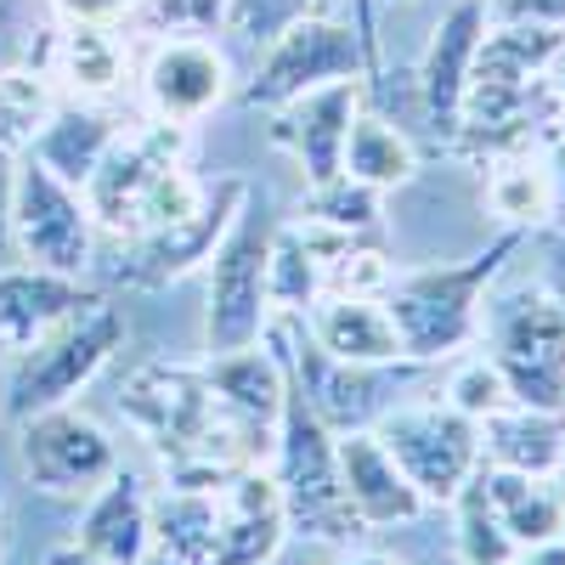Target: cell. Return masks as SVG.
Listing matches in <instances>:
<instances>
[{"label":"cell","mask_w":565,"mask_h":565,"mask_svg":"<svg viewBox=\"0 0 565 565\" xmlns=\"http://www.w3.org/2000/svg\"><path fill=\"white\" fill-rule=\"evenodd\" d=\"M266 266H271V221L255 204H244L210 255V306H204V351L210 356L260 345L266 322H271Z\"/></svg>","instance_id":"obj_5"},{"label":"cell","mask_w":565,"mask_h":565,"mask_svg":"<svg viewBox=\"0 0 565 565\" xmlns=\"http://www.w3.org/2000/svg\"><path fill=\"white\" fill-rule=\"evenodd\" d=\"M526 565H565V543H559V537H548V543H537V548L526 554Z\"/></svg>","instance_id":"obj_42"},{"label":"cell","mask_w":565,"mask_h":565,"mask_svg":"<svg viewBox=\"0 0 565 565\" xmlns=\"http://www.w3.org/2000/svg\"><path fill=\"white\" fill-rule=\"evenodd\" d=\"M306 215L311 221H328V226H340V232H373L380 226V193H373L367 181H351L345 170L334 175V181H322V186H311V204H306Z\"/></svg>","instance_id":"obj_30"},{"label":"cell","mask_w":565,"mask_h":565,"mask_svg":"<svg viewBox=\"0 0 565 565\" xmlns=\"http://www.w3.org/2000/svg\"><path fill=\"white\" fill-rule=\"evenodd\" d=\"M63 23H119L130 12H141L148 0H52Z\"/></svg>","instance_id":"obj_35"},{"label":"cell","mask_w":565,"mask_h":565,"mask_svg":"<svg viewBox=\"0 0 565 565\" xmlns=\"http://www.w3.org/2000/svg\"><path fill=\"white\" fill-rule=\"evenodd\" d=\"M175 164H186V125L153 119V125H141L136 136H119L79 193H85L90 215H97V226L125 232L130 238V232L141 226V204H148V193L159 186V175L175 170Z\"/></svg>","instance_id":"obj_11"},{"label":"cell","mask_w":565,"mask_h":565,"mask_svg":"<svg viewBox=\"0 0 565 565\" xmlns=\"http://www.w3.org/2000/svg\"><path fill=\"white\" fill-rule=\"evenodd\" d=\"M543 85L554 90V103L565 108V40L554 45V57H548V68H543Z\"/></svg>","instance_id":"obj_39"},{"label":"cell","mask_w":565,"mask_h":565,"mask_svg":"<svg viewBox=\"0 0 565 565\" xmlns=\"http://www.w3.org/2000/svg\"><path fill=\"white\" fill-rule=\"evenodd\" d=\"M306 334L340 362H362V367L402 362V340L385 300H367V295H322L306 311Z\"/></svg>","instance_id":"obj_19"},{"label":"cell","mask_w":565,"mask_h":565,"mask_svg":"<svg viewBox=\"0 0 565 565\" xmlns=\"http://www.w3.org/2000/svg\"><path fill=\"white\" fill-rule=\"evenodd\" d=\"M356 114H362V79L322 85V90H306V97H295L289 108L271 114V141L300 164L306 186H322L340 175L345 136H351Z\"/></svg>","instance_id":"obj_14"},{"label":"cell","mask_w":565,"mask_h":565,"mask_svg":"<svg viewBox=\"0 0 565 565\" xmlns=\"http://www.w3.org/2000/svg\"><path fill=\"white\" fill-rule=\"evenodd\" d=\"M334 447H340V487H345V503L356 509L362 526H402V521H418V514H424L418 487L402 476V463L385 452V441L373 436V430L334 436Z\"/></svg>","instance_id":"obj_16"},{"label":"cell","mask_w":565,"mask_h":565,"mask_svg":"<svg viewBox=\"0 0 565 565\" xmlns=\"http://www.w3.org/2000/svg\"><path fill=\"white\" fill-rule=\"evenodd\" d=\"M271 458H277V492H282V514H289V532L317 537V543H345L356 537V509L345 503L340 487V447L334 430L300 402V391L289 385L282 402L277 436H271Z\"/></svg>","instance_id":"obj_3"},{"label":"cell","mask_w":565,"mask_h":565,"mask_svg":"<svg viewBox=\"0 0 565 565\" xmlns=\"http://www.w3.org/2000/svg\"><path fill=\"white\" fill-rule=\"evenodd\" d=\"M526 232L503 226L498 238L469 255L463 266H430V271H407L391 277V289L380 295L396 340H402V362H441L452 351H463L481 334V295L498 282V271L509 266V255H521Z\"/></svg>","instance_id":"obj_2"},{"label":"cell","mask_w":565,"mask_h":565,"mask_svg":"<svg viewBox=\"0 0 565 565\" xmlns=\"http://www.w3.org/2000/svg\"><path fill=\"white\" fill-rule=\"evenodd\" d=\"M559 532H565V521H559Z\"/></svg>","instance_id":"obj_47"},{"label":"cell","mask_w":565,"mask_h":565,"mask_svg":"<svg viewBox=\"0 0 565 565\" xmlns=\"http://www.w3.org/2000/svg\"><path fill=\"white\" fill-rule=\"evenodd\" d=\"M141 12L170 34H186V29H215L226 18V0H148Z\"/></svg>","instance_id":"obj_34"},{"label":"cell","mask_w":565,"mask_h":565,"mask_svg":"<svg viewBox=\"0 0 565 565\" xmlns=\"http://www.w3.org/2000/svg\"><path fill=\"white\" fill-rule=\"evenodd\" d=\"M12 45V0H0V57H7Z\"/></svg>","instance_id":"obj_43"},{"label":"cell","mask_w":565,"mask_h":565,"mask_svg":"<svg viewBox=\"0 0 565 565\" xmlns=\"http://www.w3.org/2000/svg\"><path fill=\"white\" fill-rule=\"evenodd\" d=\"M74 543L85 554H97L108 565H141V554L153 548V498L130 469H114V476L90 492V509L74 532Z\"/></svg>","instance_id":"obj_18"},{"label":"cell","mask_w":565,"mask_h":565,"mask_svg":"<svg viewBox=\"0 0 565 565\" xmlns=\"http://www.w3.org/2000/svg\"><path fill=\"white\" fill-rule=\"evenodd\" d=\"M18 458L29 469V481L52 498H90L119 469L114 436L68 402L18 424Z\"/></svg>","instance_id":"obj_10"},{"label":"cell","mask_w":565,"mask_h":565,"mask_svg":"<svg viewBox=\"0 0 565 565\" xmlns=\"http://www.w3.org/2000/svg\"><path fill=\"white\" fill-rule=\"evenodd\" d=\"M266 289H271V317H300L322 300V260L306 249L295 226H271V266H266Z\"/></svg>","instance_id":"obj_27"},{"label":"cell","mask_w":565,"mask_h":565,"mask_svg":"<svg viewBox=\"0 0 565 565\" xmlns=\"http://www.w3.org/2000/svg\"><path fill=\"white\" fill-rule=\"evenodd\" d=\"M514 407L565 413V311L548 295H526L498 317V356Z\"/></svg>","instance_id":"obj_12"},{"label":"cell","mask_w":565,"mask_h":565,"mask_svg":"<svg viewBox=\"0 0 565 565\" xmlns=\"http://www.w3.org/2000/svg\"><path fill=\"white\" fill-rule=\"evenodd\" d=\"M351 565H396V559H385V554H362V559H351Z\"/></svg>","instance_id":"obj_44"},{"label":"cell","mask_w":565,"mask_h":565,"mask_svg":"<svg viewBox=\"0 0 565 565\" xmlns=\"http://www.w3.org/2000/svg\"><path fill=\"white\" fill-rule=\"evenodd\" d=\"M52 114H57V97H52V85H45L40 74L0 68V148L29 153Z\"/></svg>","instance_id":"obj_29"},{"label":"cell","mask_w":565,"mask_h":565,"mask_svg":"<svg viewBox=\"0 0 565 565\" xmlns=\"http://www.w3.org/2000/svg\"><path fill=\"white\" fill-rule=\"evenodd\" d=\"M548 300L565 311V238H554V260H548Z\"/></svg>","instance_id":"obj_38"},{"label":"cell","mask_w":565,"mask_h":565,"mask_svg":"<svg viewBox=\"0 0 565 565\" xmlns=\"http://www.w3.org/2000/svg\"><path fill=\"white\" fill-rule=\"evenodd\" d=\"M487 0H458V7L436 23L430 45H424V63H418V97L424 114H430L436 136H458V114H463V85L469 68H476L481 52V34H487Z\"/></svg>","instance_id":"obj_15"},{"label":"cell","mask_w":565,"mask_h":565,"mask_svg":"<svg viewBox=\"0 0 565 565\" xmlns=\"http://www.w3.org/2000/svg\"><path fill=\"white\" fill-rule=\"evenodd\" d=\"M554 476H565V458H559V469H554Z\"/></svg>","instance_id":"obj_45"},{"label":"cell","mask_w":565,"mask_h":565,"mask_svg":"<svg viewBox=\"0 0 565 565\" xmlns=\"http://www.w3.org/2000/svg\"><path fill=\"white\" fill-rule=\"evenodd\" d=\"M452 503H458V554H463V565H514L521 559V543L509 537L498 509L487 503L481 476H469Z\"/></svg>","instance_id":"obj_28"},{"label":"cell","mask_w":565,"mask_h":565,"mask_svg":"<svg viewBox=\"0 0 565 565\" xmlns=\"http://www.w3.org/2000/svg\"><path fill=\"white\" fill-rule=\"evenodd\" d=\"M210 385L215 396L249 418V424H266V430H277V418H282V402H289V373H282L277 351L260 340L249 351H226V356H210Z\"/></svg>","instance_id":"obj_21"},{"label":"cell","mask_w":565,"mask_h":565,"mask_svg":"<svg viewBox=\"0 0 565 565\" xmlns=\"http://www.w3.org/2000/svg\"><path fill=\"white\" fill-rule=\"evenodd\" d=\"M0 356H7V345H0Z\"/></svg>","instance_id":"obj_46"},{"label":"cell","mask_w":565,"mask_h":565,"mask_svg":"<svg viewBox=\"0 0 565 565\" xmlns=\"http://www.w3.org/2000/svg\"><path fill=\"white\" fill-rule=\"evenodd\" d=\"M7 238L18 255L40 271L79 277L97 255V215H90L85 193L52 175L34 153L12 164V204H7Z\"/></svg>","instance_id":"obj_6"},{"label":"cell","mask_w":565,"mask_h":565,"mask_svg":"<svg viewBox=\"0 0 565 565\" xmlns=\"http://www.w3.org/2000/svg\"><path fill=\"white\" fill-rule=\"evenodd\" d=\"M503 23H532V29H559L565 34V0H498Z\"/></svg>","instance_id":"obj_36"},{"label":"cell","mask_w":565,"mask_h":565,"mask_svg":"<svg viewBox=\"0 0 565 565\" xmlns=\"http://www.w3.org/2000/svg\"><path fill=\"white\" fill-rule=\"evenodd\" d=\"M7 204H12V153L0 148V244H7Z\"/></svg>","instance_id":"obj_40"},{"label":"cell","mask_w":565,"mask_h":565,"mask_svg":"<svg viewBox=\"0 0 565 565\" xmlns=\"http://www.w3.org/2000/svg\"><path fill=\"white\" fill-rule=\"evenodd\" d=\"M119 413L164 458L170 487H221L232 469H255L277 436L266 424L232 413L215 396L204 367H175V362L136 367L119 391Z\"/></svg>","instance_id":"obj_1"},{"label":"cell","mask_w":565,"mask_h":565,"mask_svg":"<svg viewBox=\"0 0 565 565\" xmlns=\"http://www.w3.org/2000/svg\"><path fill=\"white\" fill-rule=\"evenodd\" d=\"M487 204L503 226L526 232L537 221H554V181H548V159H532V148H514L492 159L487 175Z\"/></svg>","instance_id":"obj_25"},{"label":"cell","mask_w":565,"mask_h":565,"mask_svg":"<svg viewBox=\"0 0 565 565\" xmlns=\"http://www.w3.org/2000/svg\"><path fill=\"white\" fill-rule=\"evenodd\" d=\"M391 260L380 255V249H345L334 266L322 271V295H367V300H380L385 289H391Z\"/></svg>","instance_id":"obj_33"},{"label":"cell","mask_w":565,"mask_h":565,"mask_svg":"<svg viewBox=\"0 0 565 565\" xmlns=\"http://www.w3.org/2000/svg\"><path fill=\"white\" fill-rule=\"evenodd\" d=\"M153 548L175 565H215L221 554L215 487H170L164 498H153Z\"/></svg>","instance_id":"obj_22"},{"label":"cell","mask_w":565,"mask_h":565,"mask_svg":"<svg viewBox=\"0 0 565 565\" xmlns=\"http://www.w3.org/2000/svg\"><path fill=\"white\" fill-rule=\"evenodd\" d=\"M373 436L385 441V452L402 463V476L418 487L424 503H452L481 463V424L463 418L452 402L447 407L424 402V407L385 413Z\"/></svg>","instance_id":"obj_8"},{"label":"cell","mask_w":565,"mask_h":565,"mask_svg":"<svg viewBox=\"0 0 565 565\" xmlns=\"http://www.w3.org/2000/svg\"><path fill=\"white\" fill-rule=\"evenodd\" d=\"M447 402L463 413V418H492V413H503V407H514V396H509V380H503V367L492 362V356H476V362H463L458 373H452V385H447Z\"/></svg>","instance_id":"obj_32"},{"label":"cell","mask_w":565,"mask_h":565,"mask_svg":"<svg viewBox=\"0 0 565 565\" xmlns=\"http://www.w3.org/2000/svg\"><path fill=\"white\" fill-rule=\"evenodd\" d=\"M548 181H554V215L565 221V130L554 136V148H548Z\"/></svg>","instance_id":"obj_37"},{"label":"cell","mask_w":565,"mask_h":565,"mask_svg":"<svg viewBox=\"0 0 565 565\" xmlns=\"http://www.w3.org/2000/svg\"><path fill=\"white\" fill-rule=\"evenodd\" d=\"M340 170L351 181H367L373 193H391V186H407L413 170H418V153H413V141L380 119V114H356L351 119V136H345V159Z\"/></svg>","instance_id":"obj_26"},{"label":"cell","mask_w":565,"mask_h":565,"mask_svg":"<svg viewBox=\"0 0 565 565\" xmlns=\"http://www.w3.org/2000/svg\"><path fill=\"white\" fill-rule=\"evenodd\" d=\"M52 74L79 103H103L125 85V45L114 40V23H68L52 40Z\"/></svg>","instance_id":"obj_24"},{"label":"cell","mask_w":565,"mask_h":565,"mask_svg":"<svg viewBox=\"0 0 565 565\" xmlns=\"http://www.w3.org/2000/svg\"><path fill=\"white\" fill-rule=\"evenodd\" d=\"M334 0H226V29L232 34H244L249 45H266V40H277L289 23H300V18H317V12H328Z\"/></svg>","instance_id":"obj_31"},{"label":"cell","mask_w":565,"mask_h":565,"mask_svg":"<svg viewBox=\"0 0 565 565\" xmlns=\"http://www.w3.org/2000/svg\"><path fill=\"white\" fill-rule=\"evenodd\" d=\"M244 204H249V181H244V175H221L215 186H204V199H199L193 215H181V221H170V226H153V232H136V238H125L114 277L125 282V289H164V282L210 266L215 244L226 238V226L238 221Z\"/></svg>","instance_id":"obj_9"},{"label":"cell","mask_w":565,"mask_h":565,"mask_svg":"<svg viewBox=\"0 0 565 565\" xmlns=\"http://www.w3.org/2000/svg\"><path fill=\"white\" fill-rule=\"evenodd\" d=\"M125 345V317L119 306L108 300H90L85 311H74L68 322H57L45 340H34L18 367H12V380H7V413L23 424L45 407H63L74 402L97 373L108 367V356Z\"/></svg>","instance_id":"obj_4"},{"label":"cell","mask_w":565,"mask_h":565,"mask_svg":"<svg viewBox=\"0 0 565 565\" xmlns=\"http://www.w3.org/2000/svg\"><path fill=\"white\" fill-rule=\"evenodd\" d=\"M481 447L498 458V469H521V476L543 481L565 458V418L537 407H503L481 418Z\"/></svg>","instance_id":"obj_23"},{"label":"cell","mask_w":565,"mask_h":565,"mask_svg":"<svg viewBox=\"0 0 565 565\" xmlns=\"http://www.w3.org/2000/svg\"><path fill=\"white\" fill-rule=\"evenodd\" d=\"M119 141V119L108 114V108H97V103H68V108H57L52 119H45V130L34 136V159L52 170V175H63L68 186H85L90 181V170L103 164V153Z\"/></svg>","instance_id":"obj_20"},{"label":"cell","mask_w":565,"mask_h":565,"mask_svg":"<svg viewBox=\"0 0 565 565\" xmlns=\"http://www.w3.org/2000/svg\"><path fill=\"white\" fill-rule=\"evenodd\" d=\"M340 79H367V52H362V34L334 23L328 12L317 18H300L289 23L277 40L260 45V68L249 79V108H289L306 90H322V85H340Z\"/></svg>","instance_id":"obj_7"},{"label":"cell","mask_w":565,"mask_h":565,"mask_svg":"<svg viewBox=\"0 0 565 565\" xmlns=\"http://www.w3.org/2000/svg\"><path fill=\"white\" fill-rule=\"evenodd\" d=\"M90 300H103V295L79 289V277H63V271H40V266L0 271V345L29 351L34 340H45L57 322H68Z\"/></svg>","instance_id":"obj_17"},{"label":"cell","mask_w":565,"mask_h":565,"mask_svg":"<svg viewBox=\"0 0 565 565\" xmlns=\"http://www.w3.org/2000/svg\"><path fill=\"white\" fill-rule=\"evenodd\" d=\"M45 565H108V559H97V554H85L79 543H63V548H52V554H45Z\"/></svg>","instance_id":"obj_41"},{"label":"cell","mask_w":565,"mask_h":565,"mask_svg":"<svg viewBox=\"0 0 565 565\" xmlns=\"http://www.w3.org/2000/svg\"><path fill=\"white\" fill-rule=\"evenodd\" d=\"M226 90H232V68L221 57V45L199 34H170L141 63V97H148L153 119H170V125H199L204 114L226 103Z\"/></svg>","instance_id":"obj_13"}]
</instances>
